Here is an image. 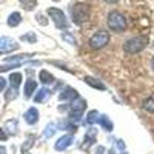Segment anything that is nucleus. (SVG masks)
Returning <instances> with one entry per match:
<instances>
[{
  "label": "nucleus",
  "instance_id": "f257e3e1",
  "mask_svg": "<svg viewBox=\"0 0 154 154\" xmlns=\"http://www.w3.org/2000/svg\"><path fill=\"white\" fill-rule=\"evenodd\" d=\"M146 46H148V37L137 35V37H133L123 43V51L126 54H137L142 49H145Z\"/></svg>",
  "mask_w": 154,
  "mask_h": 154
},
{
  "label": "nucleus",
  "instance_id": "f03ea898",
  "mask_svg": "<svg viewBox=\"0 0 154 154\" xmlns=\"http://www.w3.org/2000/svg\"><path fill=\"white\" fill-rule=\"evenodd\" d=\"M71 16H72V22L75 25H82L91 16V8L85 3H75L71 9Z\"/></svg>",
  "mask_w": 154,
  "mask_h": 154
},
{
  "label": "nucleus",
  "instance_id": "7ed1b4c3",
  "mask_svg": "<svg viewBox=\"0 0 154 154\" xmlns=\"http://www.w3.org/2000/svg\"><path fill=\"white\" fill-rule=\"evenodd\" d=\"M108 28L114 32H123L126 29V19L119 11H111L108 14Z\"/></svg>",
  "mask_w": 154,
  "mask_h": 154
},
{
  "label": "nucleus",
  "instance_id": "20e7f679",
  "mask_svg": "<svg viewBox=\"0 0 154 154\" xmlns=\"http://www.w3.org/2000/svg\"><path fill=\"white\" fill-rule=\"evenodd\" d=\"M48 16L53 19V22L56 23V26L59 29L68 28V20H66V17H65V14H63L62 9H59V8H49L48 9Z\"/></svg>",
  "mask_w": 154,
  "mask_h": 154
},
{
  "label": "nucleus",
  "instance_id": "39448f33",
  "mask_svg": "<svg viewBox=\"0 0 154 154\" xmlns=\"http://www.w3.org/2000/svg\"><path fill=\"white\" fill-rule=\"evenodd\" d=\"M108 42H109V35H108L106 31H99L89 38V45H91V48H94V49L103 48Z\"/></svg>",
  "mask_w": 154,
  "mask_h": 154
},
{
  "label": "nucleus",
  "instance_id": "423d86ee",
  "mask_svg": "<svg viewBox=\"0 0 154 154\" xmlns=\"http://www.w3.org/2000/svg\"><path fill=\"white\" fill-rule=\"evenodd\" d=\"M19 48V43L12 40L11 37H0V54H8L12 53Z\"/></svg>",
  "mask_w": 154,
  "mask_h": 154
},
{
  "label": "nucleus",
  "instance_id": "0eeeda50",
  "mask_svg": "<svg viewBox=\"0 0 154 154\" xmlns=\"http://www.w3.org/2000/svg\"><path fill=\"white\" fill-rule=\"evenodd\" d=\"M71 143H72V136L66 134V136H62V137L57 140L56 145H54V148H56V151H63V149H66Z\"/></svg>",
  "mask_w": 154,
  "mask_h": 154
},
{
  "label": "nucleus",
  "instance_id": "6e6552de",
  "mask_svg": "<svg viewBox=\"0 0 154 154\" xmlns=\"http://www.w3.org/2000/svg\"><path fill=\"white\" fill-rule=\"evenodd\" d=\"M23 117H25V120H26L28 125H35L38 122V111H37V108H29L26 112H25Z\"/></svg>",
  "mask_w": 154,
  "mask_h": 154
},
{
  "label": "nucleus",
  "instance_id": "1a4fd4ad",
  "mask_svg": "<svg viewBox=\"0 0 154 154\" xmlns=\"http://www.w3.org/2000/svg\"><path fill=\"white\" fill-rule=\"evenodd\" d=\"M79 97V94H77V91L74 88H65L63 91L60 93V96H59V99L60 100H74V99H77Z\"/></svg>",
  "mask_w": 154,
  "mask_h": 154
},
{
  "label": "nucleus",
  "instance_id": "9d476101",
  "mask_svg": "<svg viewBox=\"0 0 154 154\" xmlns=\"http://www.w3.org/2000/svg\"><path fill=\"white\" fill-rule=\"evenodd\" d=\"M86 109V102L83 100V99H80V97H77L72 103H71V111L72 112H83Z\"/></svg>",
  "mask_w": 154,
  "mask_h": 154
},
{
  "label": "nucleus",
  "instance_id": "9b49d317",
  "mask_svg": "<svg viewBox=\"0 0 154 154\" xmlns=\"http://www.w3.org/2000/svg\"><path fill=\"white\" fill-rule=\"evenodd\" d=\"M35 88H37V82L34 79H28L26 85H25V97H31L32 93L35 91Z\"/></svg>",
  "mask_w": 154,
  "mask_h": 154
},
{
  "label": "nucleus",
  "instance_id": "f8f14e48",
  "mask_svg": "<svg viewBox=\"0 0 154 154\" xmlns=\"http://www.w3.org/2000/svg\"><path fill=\"white\" fill-rule=\"evenodd\" d=\"M22 22V16H20V12H11L9 17H8V25L11 28H16L17 25H20Z\"/></svg>",
  "mask_w": 154,
  "mask_h": 154
},
{
  "label": "nucleus",
  "instance_id": "ddd939ff",
  "mask_svg": "<svg viewBox=\"0 0 154 154\" xmlns=\"http://www.w3.org/2000/svg\"><path fill=\"white\" fill-rule=\"evenodd\" d=\"M38 79H40V82L42 83H45V85H49V83H53L56 79H54V75L51 74V72H48V71H40L38 72Z\"/></svg>",
  "mask_w": 154,
  "mask_h": 154
},
{
  "label": "nucleus",
  "instance_id": "4468645a",
  "mask_svg": "<svg viewBox=\"0 0 154 154\" xmlns=\"http://www.w3.org/2000/svg\"><path fill=\"white\" fill-rule=\"evenodd\" d=\"M85 82L89 85V86H93V88H96V89H100V91H103V89L106 88L103 83H102V82H99L97 79H94V77H85Z\"/></svg>",
  "mask_w": 154,
  "mask_h": 154
},
{
  "label": "nucleus",
  "instance_id": "2eb2a0df",
  "mask_svg": "<svg viewBox=\"0 0 154 154\" xmlns=\"http://www.w3.org/2000/svg\"><path fill=\"white\" fill-rule=\"evenodd\" d=\"M9 83H11V88L17 89L20 86V83H22V74L20 72H12L9 75Z\"/></svg>",
  "mask_w": 154,
  "mask_h": 154
},
{
  "label": "nucleus",
  "instance_id": "dca6fc26",
  "mask_svg": "<svg viewBox=\"0 0 154 154\" xmlns=\"http://www.w3.org/2000/svg\"><path fill=\"white\" fill-rule=\"evenodd\" d=\"M49 94H51V91L48 88H42L40 91H38L37 94H35V97H34V100L37 102V103H40V102H45V100H48V97H49Z\"/></svg>",
  "mask_w": 154,
  "mask_h": 154
},
{
  "label": "nucleus",
  "instance_id": "f3484780",
  "mask_svg": "<svg viewBox=\"0 0 154 154\" xmlns=\"http://www.w3.org/2000/svg\"><path fill=\"white\" fill-rule=\"evenodd\" d=\"M99 120H100V114H99L97 111H89V112H88V116H86V122H88L89 125L99 123Z\"/></svg>",
  "mask_w": 154,
  "mask_h": 154
},
{
  "label": "nucleus",
  "instance_id": "a211bd4d",
  "mask_svg": "<svg viewBox=\"0 0 154 154\" xmlns=\"http://www.w3.org/2000/svg\"><path fill=\"white\" fill-rule=\"evenodd\" d=\"M99 123H100L102 126H103V128H106V131H112V122L109 120L108 116H100Z\"/></svg>",
  "mask_w": 154,
  "mask_h": 154
},
{
  "label": "nucleus",
  "instance_id": "6ab92c4d",
  "mask_svg": "<svg viewBox=\"0 0 154 154\" xmlns=\"http://www.w3.org/2000/svg\"><path fill=\"white\" fill-rule=\"evenodd\" d=\"M5 126H6V130L9 131V134H16V133H17V120H16V119L6 120Z\"/></svg>",
  "mask_w": 154,
  "mask_h": 154
},
{
  "label": "nucleus",
  "instance_id": "aec40b11",
  "mask_svg": "<svg viewBox=\"0 0 154 154\" xmlns=\"http://www.w3.org/2000/svg\"><path fill=\"white\" fill-rule=\"evenodd\" d=\"M19 2L26 11H31V9H34L37 6V0H19Z\"/></svg>",
  "mask_w": 154,
  "mask_h": 154
},
{
  "label": "nucleus",
  "instance_id": "412c9836",
  "mask_svg": "<svg viewBox=\"0 0 154 154\" xmlns=\"http://www.w3.org/2000/svg\"><path fill=\"white\" fill-rule=\"evenodd\" d=\"M34 140H35V137H34V136H28V137H26V140H25V143H23V146H22V152H26V151L34 145Z\"/></svg>",
  "mask_w": 154,
  "mask_h": 154
},
{
  "label": "nucleus",
  "instance_id": "4be33fe9",
  "mask_svg": "<svg viewBox=\"0 0 154 154\" xmlns=\"http://www.w3.org/2000/svg\"><path fill=\"white\" fill-rule=\"evenodd\" d=\"M56 128H57V126H56L54 123H48L46 130L43 131V137H45V139H49L51 136H53V134L56 133Z\"/></svg>",
  "mask_w": 154,
  "mask_h": 154
},
{
  "label": "nucleus",
  "instance_id": "5701e85b",
  "mask_svg": "<svg viewBox=\"0 0 154 154\" xmlns=\"http://www.w3.org/2000/svg\"><path fill=\"white\" fill-rule=\"evenodd\" d=\"M143 108L149 112H154V97H148L145 102H143Z\"/></svg>",
  "mask_w": 154,
  "mask_h": 154
},
{
  "label": "nucleus",
  "instance_id": "b1692460",
  "mask_svg": "<svg viewBox=\"0 0 154 154\" xmlns=\"http://www.w3.org/2000/svg\"><path fill=\"white\" fill-rule=\"evenodd\" d=\"M22 40H23V42H29V43H35L37 37H35V34L29 32V34H25V35H22Z\"/></svg>",
  "mask_w": 154,
  "mask_h": 154
},
{
  "label": "nucleus",
  "instance_id": "393cba45",
  "mask_svg": "<svg viewBox=\"0 0 154 154\" xmlns=\"http://www.w3.org/2000/svg\"><path fill=\"white\" fill-rule=\"evenodd\" d=\"M5 97H6V100H12L14 97H17V89H14V88H11L9 91L5 94Z\"/></svg>",
  "mask_w": 154,
  "mask_h": 154
},
{
  "label": "nucleus",
  "instance_id": "a878e982",
  "mask_svg": "<svg viewBox=\"0 0 154 154\" xmlns=\"http://www.w3.org/2000/svg\"><path fill=\"white\" fill-rule=\"evenodd\" d=\"M63 38H65L66 42H71V43H75V40H74V37L71 35V34H68V32H63Z\"/></svg>",
  "mask_w": 154,
  "mask_h": 154
},
{
  "label": "nucleus",
  "instance_id": "bb28decb",
  "mask_svg": "<svg viewBox=\"0 0 154 154\" xmlns=\"http://www.w3.org/2000/svg\"><path fill=\"white\" fill-rule=\"evenodd\" d=\"M37 22L40 23V25H45V26H46V23H48V20L43 19V14H37Z\"/></svg>",
  "mask_w": 154,
  "mask_h": 154
},
{
  "label": "nucleus",
  "instance_id": "cd10ccee",
  "mask_svg": "<svg viewBox=\"0 0 154 154\" xmlns=\"http://www.w3.org/2000/svg\"><path fill=\"white\" fill-rule=\"evenodd\" d=\"M8 139V134L5 133L3 128H0V140H6Z\"/></svg>",
  "mask_w": 154,
  "mask_h": 154
},
{
  "label": "nucleus",
  "instance_id": "c85d7f7f",
  "mask_svg": "<svg viewBox=\"0 0 154 154\" xmlns=\"http://www.w3.org/2000/svg\"><path fill=\"white\" fill-rule=\"evenodd\" d=\"M5 86H6V80L3 79V77H0V91H3Z\"/></svg>",
  "mask_w": 154,
  "mask_h": 154
},
{
  "label": "nucleus",
  "instance_id": "c756f323",
  "mask_svg": "<svg viewBox=\"0 0 154 154\" xmlns=\"http://www.w3.org/2000/svg\"><path fill=\"white\" fill-rule=\"evenodd\" d=\"M0 154H6V148L5 146H0Z\"/></svg>",
  "mask_w": 154,
  "mask_h": 154
},
{
  "label": "nucleus",
  "instance_id": "7c9ffc66",
  "mask_svg": "<svg viewBox=\"0 0 154 154\" xmlns=\"http://www.w3.org/2000/svg\"><path fill=\"white\" fill-rule=\"evenodd\" d=\"M106 3H116V2H119V0H105Z\"/></svg>",
  "mask_w": 154,
  "mask_h": 154
},
{
  "label": "nucleus",
  "instance_id": "2f4dec72",
  "mask_svg": "<svg viewBox=\"0 0 154 154\" xmlns=\"http://www.w3.org/2000/svg\"><path fill=\"white\" fill-rule=\"evenodd\" d=\"M152 69H154V59H152Z\"/></svg>",
  "mask_w": 154,
  "mask_h": 154
},
{
  "label": "nucleus",
  "instance_id": "473e14b6",
  "mask_svg": "<svg viewBox=\"0 0 154 154\" xmlns=\"http://www.w3.org/2000/svg\"><path fill=\"white\" fill-rule=\"evenodd\" d=\"M54 2H59V0H54Z\"/></svg>",
  "mask_w": 154,
  "mask_h": 154
},
{
  "label": "nucleus",
  "instance_id": "72a5a7b5",
  "mask_svg": "<svg viewBox=\"0 0 154 154\" xmlns=\"http://www.w3.org/2000/svg\"><path fill=\"white\" fill-rule=\"evenodd\" d=\"M109 154H112V152H109Z\"/></svg>",
  "mask_w": 154,
  "mask_h": 154
}]
</instances>
